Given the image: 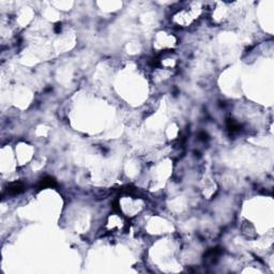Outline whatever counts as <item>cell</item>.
Here are the masks:
<instances>
[{
    "mask_svg": "<svg viewBox=\"0 0 274 274\" xmlns=\"http://www.w3.org/2000/svg\"><path fill=\"white\" fill-rule=\"evenodd\" d=\"M55 185V181L53 178H45L42 181V188H45V186H53Z\"/></svg>",
    "mask_w": 274,
    "mask_h": 274,
    "instance_id": "cell-2",
    "label": "cell"
},
{
    "mask_svg": "<svg viewBox=\"0 0 274 274\" xmlns=\"http://www.w3.org/2000/svg\"><path fill=\"white\" fill-rule=\"evenodd\" d=\"M23 188H24V185H23L22 183L15 182V183H12L11 185L9 186V192L12 193V194H18V193L22 192Z\"/></svg>",
    "mask_w": 274,
    "mask_h": 274,
    "instance_id": "cell-1",
    "label": "cell"
}]
</instances>
